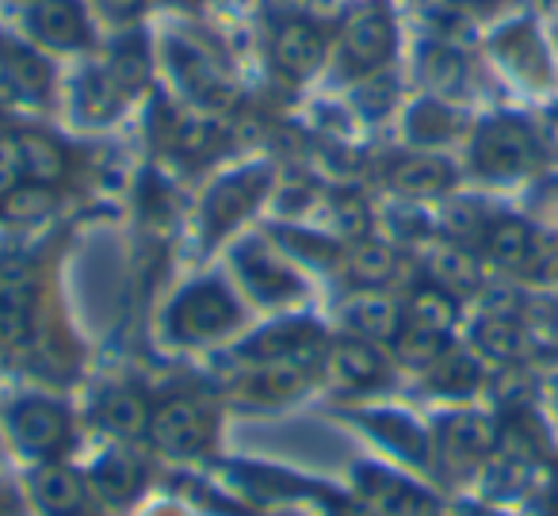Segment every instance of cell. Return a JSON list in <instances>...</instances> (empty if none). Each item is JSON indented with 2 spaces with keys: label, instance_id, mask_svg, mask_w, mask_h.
Returning <instances> with one entry per match:
<instances>
[{
  "label": "cell",
  "instance_id": "6da1fadb",
  "mask_svg": "<svg viewBox=\"0 0 558 516\" xmlns=\"http://www.w3.org/2000/svg\"><path fill=\"white\" fill-rule=\"evenodd\" d=\"M207 406L195 398H169L149 413V440L161 447L165 455H199L210 440Z\"/></svg>",
  "mask_w": 558,
  "mask_h": 516
},
{
  "label": "cell",
  "instance_id": "7a4b0ae2",
  "mask_svg": "<svg viewBox=\"0 0 558 516\" xmlns=\"http://www.w3.org/2000/svg\"><path fill=\"white\" fill-rule=\"evenodd\" d=\"M395 50V20L383 4H364L341 27V58L349 70H375Z\"/></svg>",
  "mask_w": 558,
  "mask_h": 516
},
{
  "label": "cell",
  "instance_id": "3957f363",
  "mask_svg": "<svg viewBox=\"0 0 558 516\" xmlns=\"http://www.w3.org/2000/svg\"><path fill=\"white\" fill-rule=\"evenodd\" d=\"M238 322V302L222 291L218 284H199L180 295L172 307V333L184 340H207L226 333Z\"/></svg>",
  "mask_w": 558,
  "mask_h": 516
},
{
  "label": "cell",
  "instance_id": "277c9868",
  "mask_svg": "<svg viewBox=\"0 0 558 516\" xmlns=\"http://www.w3.org/2000/svg\"><path fill=\"white\" fill-rule=\"evenodd\" d=\"M535 161V139L524 123L517 119H497L478 131L474 142V165H478L486 177H512V172H524Z\"/></svg>",
  "mask_w": 558,
  "mask_h": 516
},
{
  "label": "cell",
  "instance_id": "5b68a950",
  "mask_svg": "<svg viewBox=\"0 0 558 516\" xmlns=\"http://www.w3.org/2000/svg\"><path fill=\"white\" fill-rule=\"evenodd\" d=\"M35 307V268L24 256L0 261V345H24L32 329Z\"/></svg>",
  "mask_w": 558,
  "mask_h": 516
},
{
  "label": "cell",
  "instance_id": "8992f818",
  "mask_svg": "<svg viewBox=\"0 0 558 516\" xmlns=\"http://www.w3.org/2000/svg\"><path fill=\"white\" fill-rule=\"evenodd\" d=\"M360 493H364L367 505L383 516H440L436 501L428 497L425 490L387 475V470L360 467Z\"/></svg>",
  "mask_w": 558,
  "mask_h": 516
},
{
  "label": "cell",
  "instance_id": "52a82bcc",
  "mask_svg": "<svg viewBox=\"0 0 558 516\" xmlns=\"http://www.w3.org/2000/svg\"><path fill=\"white\" fill-rule=\"evenodd\" d=\"M65 429H70V421H65V413L54 401L32 398L12 409V436H16V444L24 447L27 455L58 452L65 440Z\"/></svg>",
  "mask_w": 558,
  "mask_h": 516
},
{
  "label": "cell",
  "instance_id": "ba28073f",
  "mask_svg": "<svg viewBox=\"0 0 558 516\" xmlns=\"http://www.w3.org/2000/svg\"><path fill=\"white\" fill-rule=\"evenodd\" d=\"M271 58L288 77H311L326 58V35L306 20H288L271 39Z\"/></svg>",
  "mask_w": 558,
  "mask_h": 516
},
{
  "label": "cell",
  "instance_id": "9c48e42d",
  "mask_svg": "<svg viewBox=\"0 0 558 516\" xmlns=\"http://www.w3.org/2000/svg\"><path fill=\"white\" fill-rule=\"evenodd\" d=\"M268 188V172L264 169H248L238 172V177H226L215 192L207 195V233H222L253 207L256 200Z\"/></svg>",
  "mask_w": 558,
  "mask_h": 516
},
{
  "label": "cell",
  "instance_id": "30bf717a",
  "mask_svg": "<svg viewBox=\"0 0 558 516\" xmlns=\"http://www.w3.org/2000/svg\"><path fill=\"white\" fill-rule=\"evenodd\" d=\"M494 440H497L494 424L471 413L448 417V421L440 424V452L451 470H471L474 463L494 447Z\"/></svg>",
  "mask_w": 558,
  "mask_h": 516
},
{
  "label": "cell",
  "instance_id": "8fae6325",
  "mask_svg": "<svg viewBox=\"0 0 558 516\" xmlns=\"http://www.w3.org/2000/svg\"><path fill=\"white\" fill-rule=\"evenodd\" d=\"M314 352H318V333L314 325H276V329L260 333L253 345L245 348L248 360L260 363H314Z\"/></svg>",
  "mask_w": 558,
  "mask_h": 516
},
{
  "label": "cell",
  "instance_id": "7c38bea8",
  "mask_svg": "<svg viewBox=\"0 0 558 516\" xmlns=\"http://www.w3.org/2000/svg\"><path fill=\"white\" fill-rule=\"evenodd\" d=\"M329 375L341 386H352V391H367V386L383 383L387 379V363L375 352L367 340H341L329 352Z\"/></svg>",
  "mask_w": 558,
  "mask_h": 516
},
{
  "label": "cell",
  "instance_id": "4fadbf2b",
  "mask_svg": "<svg viewBox=\"0 0 558 516\" xmlns=\"http://www.w3.org/2000/svg\"><path fill=\"white\" fill-rule=\"evenodd\" d=\"M32 32L39 35L47 47L73 50L85 43V16L73 0H39L32 9Z\"/></svg>",
  "mask_w": 558,
  "mask_h": 516
},
{
  "label": "cell",
  "instance_id": "5bb4252c",
  "mask_svg": "<svg viewBox=\"0 0 558 516\" xmlns=\"http://www.w3.org/2000/svg\"><path fill=\"white\" fill-rule=\"evenodd\" d=\"M482 245H486V256L501 268H524L535 256V238L524 223L517 218H497L482 230Z\"/></svg>",
  "mask_w": 558,
  "mask_h": 516
},
{
  "label": "cell",
  "instance_id": "9a60e30c",
  "mask_svg": "<svg viewBox=\"0 0 558 516\" xmlns=\"http://www.w3.org/2000/svg\"><path fill=\"white\" fill-rule=\"evenodd\" d=\"M16 149H20V169L32 184H58L65 177V154L50 134L39 131H24L16 134Z\"/></svg>",
  "mask_w": 558,
  "mask_h": 516
},
{
  "label": "cell",
  "instance_id": "2e32d148",
  "mask_svg": "<svg viewBox=\"0 0 558 516\" xmlns=\"http://www.w3.org/2000/svg\"><path fill=\"white\" fill-rule=\"evenodd\" d=\"M35 501L47 508L50 516H81L85 508V482L65 467H43L35 475Z\"/></svg>",
  "mask_w": 558,
  "mask_h": 516
},
{
  "label": "cell",
  "instance_id": "e0dca14e",
  "mask_svg": "<svg viewBox=\"0 0 558 516\" xmlns=\"http://www.w3.org/2000/svg\"><path fill=\"white\" fill-rule=\"evenodd\" d=\"M306 368H311V363H264L245 383V398L260 401V406L291 398V394H299L306 386Z\"/></svg>",
  "mask_w": 558,
  "mask_h": 516
},
{
  "label": "cell",
  "instance_id": "ac0fdd59",
  "mask_svg": "<svg viewBox=\"0 0 558 516\" xmlns=\"http://www.w3.org/2000/svg\"><path fill=\"white\" fill-rule=\"evenodd\" d=\"M390 184L405 195H436L451 184V165L440 157H405L390 169Z\"/></svg>",
  "mask_w": 558,
  "mask_h": 516
},
{
  "label": "cell",
  "instance_id": "d6986e66",
  "mask_svg": "<svg viewBox=\"0 0 558 516\" xmlns=\"http://www.w3.org/2000/svg\"><path fill=\"white\" fill-rule=\"evenodd\" d=\"M0 70H4V85H9V93H16V96H32V100H39V96L50 88L47 65L20 47L0 50Z\"/></svg>",
  "mask_w": 558,
  "mask_h": 516
},
{
  "label": "cell",
  "instance_id": "ffe728a7",
  "mask_svg": "<svg viewBox=\"0 0 558 516\" xmlns=\"http://www.w3.org/2000/svg\"><path fill=\"white\" fill-rule=\"evenodd\" d=\"M100 421L104 429L119 432V436H138L149 429V406L134 391H111L100 401Z\"/></svg>",
  "mask_w": 558,
  "mask_h": 516
},
{
  "label": "cell",
  "instance_id": "44dd1931",
  "mask_svg": "<svg viewBox=\"0 0 558 516\" xmlns=\"http://www.w3.org/2000/svg\"><path fill=\"white\" fill-rule=\"evenodd\" d=\"M93 482L100 485L111 501H131L134 493H138V485H142V467L131 459V455L116 452V455H108L104 463H96Z\"/></svg>",
  "mask_w": 558,
  "mask_h": 516
},
{
  "label": "cell",
  "instance_id": "7402d4cb",
  "mask_svg": "<svg viewBox=\"0 0 558 516\" xmlns=\"http://www.w3.org/2000/svg\"><path fill=\"white\" fill-rule=\"evenodd\" d=\"M349 325L360 337H395L398 333V310L379 295H364V299L349 302Z\"/></svg>",
  "mask_w": 558,
  "mask_h": 516
},
{
  "label": "cell",
  "instance_id": "603a6c76",
  "mask_svg": "<svg viewBox=\"0 0 558 516\" xmlns=\"http://www.w3.org/2000/svg\"><path fill=\"white\" fill-rule=\"evenodd\" d=\"M241 272H245V284L253 287L260 299H283V295L299 291L295 279H291L283 268H276V264H271L268 256L256 253V249H248V253L241 256Z\"/></svg>",
  "mask_w": 558,
  "mask_h": 516
},
{
  "label": "cell",
  "instance_id": "cb8c5ba5",
  "mask_svg": "<svg viewBox=\"0 0 558 516\" xmlns=\"http://www.w3.org/2000/svg\"><path fill=\"white\" fill-rule=\"evenodd\" d=\"M451 322H456V299H451L444 287H421L410 299V325H421V329L433 333H448Z\"/></svg>",
  "mask_w": 558,
  "mask_h": 516
},
{
  "label": "cell",
  "instance_id": "d4e9b609",
  "mask_svg": "<svg viewBox=\"0 0 558 516\" xmlns=\"http://www.w3.org/2000/svg\"><path fill=\"white\" fill-rule=\"evenodd\" d=\"M478 345L482 352H489L494 360H517V356L527 352V337L512 317H486L478 325Z\"/></svg>",
  "mask_w": 558,
  "mask_h": 516
},
{
  "label": "cell",
  "instance_id": "484cf974",
  "mask_svg": "<svg viewBox=\"0 0 558 516\" xmlns=\"http://www.w3.org/2000/svg\"><path fill=\"white\" fill-rule=\"evenodd\" d=\"M527 482H532V459L501 452L486 467V490L494 493V497H517V493H524Z\"/></svg>",
  "mask_w": 558,
  "mask_h": 516
},
{
  "label": "cell",
  "instance_id": "4316f807",
  "mask_svg": "<svg viewBox=\"0 0 558 516\" xmlns=\"http://www.w3.org/2000/svg\"><path fill=\"white\" fill-rule=\"evenodd\" d=\"M395 352L398 360L413 363V368H425V363H436L444 356V333L421 329V325H402L395 333Z\"/></svg>",
  "mask_w": 558,
  "mask_h": 516
},
{
  "label": "cell",
  "instance_id": "83f0119b",
  "mask_svg": "<svg viewBox=\"0 0 558 516\" xmlns=\"http://www.w3.org/2000/svg\"><path fill=\"white\" fill-rule=\"evenodd\" d=\"M478 383V363L463 352H444L433 363V386L444 394H466Z\"/></svg>",
  "mask_w": 558,
  "mask_h": 516
},
{
  "label": "cell",
  "instance_id": "f1b7e54d",
  "mask_svg": "<svg viewBox=\"0 0 558 516\" xmlns=\"http://www.w3.org/2000/svg\"><path fill=\"white\" fill-rule=\"evenodd\" d=\"M451 131H456V116H451L444 104L425 100V104L413 108V116H410V139L413 142H440V139H448Z\"/></svg>",
  "mask_w": 558,
  "mask_h": 516
},
{
  "label": "cell",
  "instance_id": "f546056e",
  "mask_svg": "<svg viewBox=\"0 0 558 516\" xmlns=\"http://www.w3.org/2000/svg\"><path fill=\"white\" fill-rule=\"evenodd\" d=\"M352 276L360 284H387L390 272H395V253L387 245H375V241H364V245L352 249Z\"/></svg>",
  "mask_w": 558,
  "mask_h": 516
},
{
  "label": "cell",
  "instance_id": "4dcf8cb0",
  "mask_svg": "<svg viewBox=\"0 0 558 516\" xmlns=\"http://www.w3.org/2000/svg\"><path fill=\"white\" fill-rule=\"evenodd\" d=\"M433 276L440 279L444 287L466 291V287H474L478 272H474V261L463 253V249H440V253L433 256Z\"/></svg>",
  "mask_w": 558,
  "mask_h": 516
},
{
  "label": "cell",
  "instance_id": "1f68e13d",
  "mask_svg": "<svg viewBox=\"0 0 558 516\" xmlns=\"http://www.w3.org/2000/svg\"><path fill=\"white\" fill-rule=\"evenodd\" d=\"M367 421L379 429V436L387 440V444H395L402 455H410V459H425V436L417 432V424H410L405 417H367Z\"/></svg>",
  "mask_w": 558,
  "mask_h": 516
},
{
  "label": "cell",
  "instance_id": "d6a6232c",
  "mask_svg": "<svg viewBox=\"0 0 558 516\" xmlns=\"http://www.w3.org/2000/svg\"><path fill=\"white\" fill-rule=\"evenodd\" d=\"M50 207H54V195H50V188L47 184H32V180H27V184H20L9 200L0 203V211H4L9 218H16V223H20V218L47 215Z\"/></svg>",
  "mask_w": 558,
  "mask_h": 516
},
{
  "label": "cell",
  "instance_id": "836d02e7",
  "mask_svg": "<svg viewBox=\"0 0 558 516\" xmlns=\"http://www.w3.org/2000/svg\"><path fill=\"white\" fill-rule=\"evenodd\" d=\"M425 77L433 81L436 88H456L459 77H463V62H459L451 50H428L425 55Z\"/></svg>",
  "mask_w": 558,
  "mask_h": 516
},
{
  "label": "cell",
  "instance_id": "e575fe53",
  "mask_svg": "<svg viewBox=\"0 0 558 516\" xmlns=\"http://www.w3.org/2000/svg\"><path fill=\"white\" fill-rule=\"evenodd\" d=\"M20 177H24V169H20L16 134H4V139H0V203H4L12 192H16Z\"/></svg>",
  "mask_w": 558,
  "mask_h": 516
},
{
  "label": "cell",
  "instance_id": "d590c367",
  "mask_svg": "<svg viewBox=\"0 0 558 516\" xmlns=\"http://www.w3.org/2000/svg\"><path fill=\"white\" fill-rule=\"evenodd\" d=\"M100 4L111 12V16H134V12H138L146 0H100Z\"/></svg>",
  "mask_w": 558,
  "mask_h": 516
},
{
  "label": "cell",
  "instance_id": "8d00e7d4",
  "mask_svg": "<svg viewBox=\"0 0 558 516\" xmlns=\"http://www.w3.org/2000/svg\"><path fill=\"white\" fill-rule=\"evenodd\" d=\"M466 516H497V513H486V508H474V513H466Z\"/></svg>",
  "mask_w": 558,
  "mask_h": 516
},
{
  "label": "cell",
  "instance_id": "74e56055",
  "mask_svg": "<svg viewBox=\"0 0 558 516\" xmlns=\"http://www.w3.org/2000/svg\"><path fill=\"white\" fill-rule=\"evenodd\" d=\"M459 4H482V0H459Z\"/></svg>",
  "mask_w": 558,
  "mask_h": 516
}]
</instances>
